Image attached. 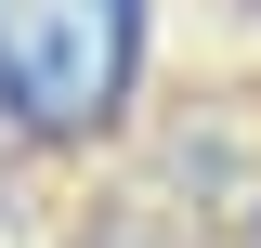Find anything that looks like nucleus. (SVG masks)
Segmentation results:
<instances>
[{
    "mask_svg": "<svg viewBox=\"0 0 261 248\" xmlns=\"http://www.w3.org/2000/svg\"><path fill=\"white\" fill-rule=\"evenodd\" d=\"M13 13V39H0V92L13 105H79L118 65V39H105V0H0Z\"/></svg>",
    "mask_w": 261,
    "mask_h": 248,
    "instance_id": "1",
    "label": "nucleus"
}]
</instances>
